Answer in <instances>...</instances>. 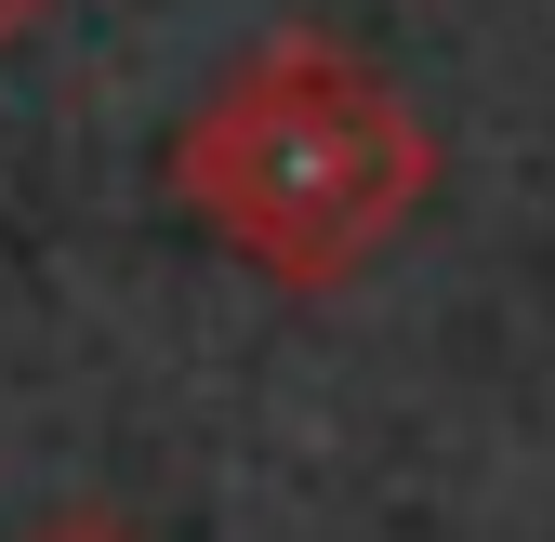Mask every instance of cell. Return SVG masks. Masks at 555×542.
Here are the masks:
<instances>
[{
  "instance_id": "1",
  "label": "cell",
  "mask_w": 555,
  "mask_h": 542,
  "mask_svg": "<svg viewBox=\"0 0 555 542\" xmlns=\"http://www.w3.org/2000/svg\"><path fill=\"white\" fill-rule=\"evenodd\" d=\"M172 185L238 238L264 279H344L410 198H424V132L410 106L344 66L331 40H264L225 66V93L172 132Z\"/></svg>"
},
{
  "instance_id": "2",
  "label": "cell",
  "mask_w": 555,
  "mask_h": 542,
  "mask_svg": "<svg viewBox=\"0 0 555 542\" xmlns=\"http://www.w3.org/2000/svg\"><path fill=\"white\" fill-rule=\"evenodd\" d=\"M40 542H132V529H119V516H93V503H80V516H53V529H40Z\"/></svg>"
},
{
  "instance_id": "3",
  "label": "cell",
  "mask_w": 555,
  "mask_h": 542,
  "mask_svg": "<svg viewBox=\"0 0 555 542\" xmlns=\"http://www.w3.org/2000/svg\"><path fill=\"white\" fill-rule=\"evenodd\" d=\"M27 27H40V0H0V40H27Z\"/></svg>"
}]
</instances>
